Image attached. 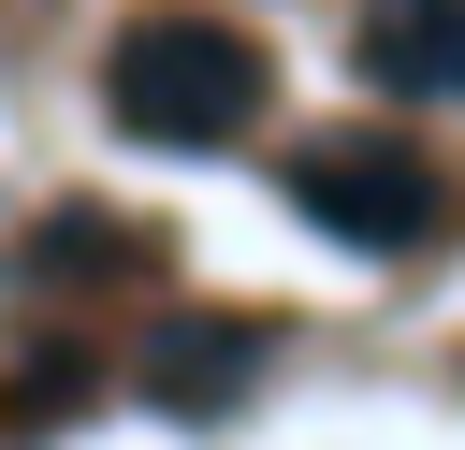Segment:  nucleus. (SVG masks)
Returning <instances> with one entry per match:
<instances>
[{
    "mask_svg": "<svg viewBox=\"0 0 465 450\" xmlns=\"http://www.w3.org/2000/svg\"><path fill=\"white\" fill-rule=\"evenodd\" d=\"M247 363H262V334H247V319H174V334L145 348V392H174V406H218Z\"/></svg>",
    "mask_w": 465,
    "mask_h": 450,
    "instance_id": "nucleus-4",
    "label": "nucleus"
},
{
    "mask_svg": "<svg viewBox=\"0 0 465 450\" xmlns=\"http://www.w3.org/2000/svg\"><path fill=\"white\" fill-rule=\"evenodd\" d=\"M363 73L392 102H465V0H363Z\"/></svg>",
    "mask_w": 465,
    "mask_h": 450,
    "instance_id": "nucleus-3",
    "label": "nucleus"
},
{
    "mask_svg": "<svg viewBox=\"0 0 465 450\" xmlns=\"http://www.w3.org/2000/svg\"><path fill=\"white\" fill-rule=\"evenodd\" d=\"M291 203L334 232V247H436V218H450V174L407 145V131H320L305 160H291Z\"/></svg>",
    "mask_w": 465,
    "mask_h": 450,
    "instance_id": "nucleus-2",
    "label": "nucleus"
},
{
    "mask_svg": "<svg viewBox=\"0 0 465 450\" xmlns=\"http://www.w3.org/2000/svg\"><path fill=\"white\" fill-rule=\"evenodd\" d=\"M262 102H276V73H262V44L218 29V15H131V29L102 44V116H116L131 145H232Z\"/></svg>",
    "mask_w": 465,
    "mask_h": 450,
    "instance_id": "nucleus-1",
    "label": "nucleus"
}]
</instances>
